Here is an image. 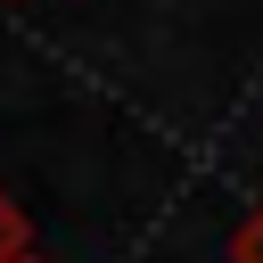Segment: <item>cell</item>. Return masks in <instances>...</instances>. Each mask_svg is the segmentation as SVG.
Instances as JSON below:
<instances>
[{
	"mask_svg": "<svg viewBox=\"0 0 263 263\" xmlns=\"http://www.w3.org/2000/svg\"><path fill=\"white\" fill-rule=\"evenodd\" d=\"M25 263H41V255H25Z\"/></svg>",
	"mask_w": 263,
	"mask_h": 263,
	"instance_id": "3",
	"label": "cell"
},
{
	"mask_svg": "<svg viewBox=\"0 0 263 263\" xmlns=\"http://www.w3.org/2000/svg\"><path fill=\"white\" fill-rule=\"evenodd\" d=\"M238 263H263V205H255L247 230H238Z\"/></svg>",
	"mask_w": 263,
	"mask_h": 263,
	"instance_id": "2",
	"label": "cell"
},
{
	"mask_svg": "<svg viewBox=\"0 0 263 263\" xmlns=\"http://www.w3.org/2000/svg\"><path fill=\"white\" fill-rule=\"evenodd\" d=\"M33 247H25V214H16V197L0 189V263H25Z\"/></svg>",
	"mask_w": 263,
	"mask_h": 263,
	"instance_id": "1",
	"label": "cell"
}]
</instances>
